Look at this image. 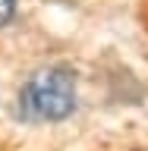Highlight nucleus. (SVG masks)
<instances>
[{
  "instance_id": "f257e3e1",
  "label": "nucleus",
  "mask_w": 148,
  "mask_h": 151,
  "mask_svg": "<svg viewBox=\"0 0 148 151\" xmlns=\"http://www.w3.org/2000/svg\"><path fill=\"white\" fill-rule=\"evenodd\" d=\"M76 110V73L69 66H41L19 88V113L32 123H60Z\"/></svg>"
},
{
  "instance_id": "f03ea898",
  "label": "nucleus",
  "mask_w": 148,
  "mask_h": 151,
  "mask_svg": "<svg viewBox=\"0 0 148 151\" xmlns=\"http://www.w3.org/2000/svg\"><path fill=\"white\" fill-rule=\"evenodd\" d=\"M16 6L19 0H0V25H9L16 19Z\"/></svg>"
}]
</instances>
